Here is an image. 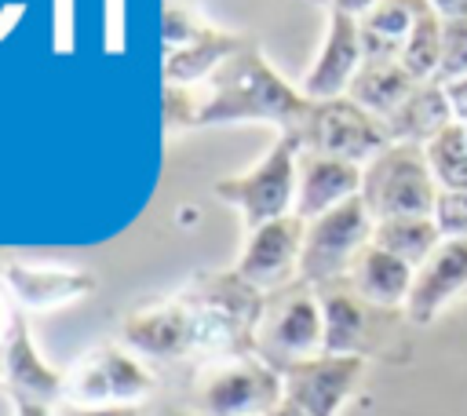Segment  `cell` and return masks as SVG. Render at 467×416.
I'll return each instance as SVG.
<instances>
[{"label":"cell","mask_w":467,"mask_h":416,"mask_svg":"<svg viewBox=\"0 0 467 416\" xmlns=\"http://www.w3.org/2000/svg\"><path fill=\"white\" fill-rule=\"evenodd\" d=\"M317 4H325L336 15H350V18H365L376 7V0H317Z\"/></svg>","instance_id":"33"},{"label":"cell","mask_w":467,"mask_h":416,"mask_svg":"<svg viewBox=\"0 0 467 416\" xmlns=\"http://www.w3.org/2000/svg\"><path fill=\"white\" fill-rule=\"evenodd\" d=\"M15 416H55L51 405L33 401V398H15Z\"/></svg>","instance_id":"35"},{"label":"cell","mask_w":467,"mask_h":416,"mask_svg":"<svg viewBox=\"0 0 467 416\" xmlns=\"http://www.w3.org/2000/svg\"><path fill=\"white\" fill-rule=\"evenodd\" d=\"M445 95H449V106H452L456 124H467V77L445 84Z\"/></svg>","instance_id":"32"},{"label":"cell","mask_w":467,"mask_h":416,"mask_svg":"<svg viewBox=\"0 0 467 416\" xmlns=\"http://www.w3.org/2000/svg\"><path fill=\"white\" fill-rule=\"evenodd\" d=\"M303 234H306V223L299 215H285V219L263 223L259 230L248 234L244 252H241L234 274L244 285H252L255 292H263V296L299 281Z\"/></svg>","instance_id":"9"},{"label":"cell","mask_w":467,"mask_h":416,"mask_svg":"<svg viewBox=\"0 0 467 416\" xmlns=\"http://www.w3.org/2000/svg\"><path fill=\"white\" fill-rule=\"evenodd\" d=\"M296 139H299V150H306V153L350 161L358 168H365L379 150L390 146V135H387L383 120L372 117L368 109H361L347 95L310 102V113L299 124Z\"/></svg>","instance_id":"7"},{"label":"cell","mask_w":467,"mask_h":416,"mask_svg":"<svg viewBox=\"0 0 467 416\" xmlns=\"http://www.w3.org/2000/svg\"><path fill=\"white\" fill-rule=\"evenodd\" d=\"M441 15L427 4L423 11H420V18H416V26H412V33H409V40H405V47H401V66H405V73L416 80V84H423V80H434V73H438V58H441Z\"/></svg>","instance_id":"25"},{"label":"cell","mask_w":467,"mask_h":416,"mask_svg":"<svg viewBox=\"0 0 467 416\" xmlns=\"http://www.w3.org/2000/svg\"><path fill=\"white\" fill-rule=\"evenodd\" d=\"M441 230L431 215H401V219H379L372 226V244L398 255L412 270L431 259V252L441 244Z\"/></svg>","instance_id":"23"},{"label":"cell","mask_w":467,"mask_h":416,"mask_svg":"<svg viewBox=\"0 0 467 416\" xmlns=\"http://www.w3.org/2000/svg\"><path fill=\"white\" fill-rule=\"evenodd\" d=\"M248 44V36L241 33H223V29H204L197 40H190L186 47H175L164 55V84H197L208 80L230 55H237Z\"/></svg>","instance_id":"20"},{"label":"cell","mask_w":467,"mask_h":416,"mask_svg":"<svg viewBox=\"0 0 467 416\" xmlns=\"http://www.w3.org/2000/svg\"><path fill=\"white\" fill-rule=\"evenodd\" d=\"M441 230L445 241L452 237H467V193H449V190H438V201H434V215H431Z\"/></svg>","instance_id":"28"},{"label":"cell","mask_w":467,"mask_h":416,"mask_svg":"<svg viewBox=\"0 0 467 416\" xmlns=\"http://www.w3.org/2000/svg\"><path fill=\"white\" fill-rule=\"evenodd\" d=\"M11 390V398H33V401H62V387H66V376H58L36 350L29 328H26V317L18 314L15 328H11V339H7V354H4V376H0Z\"/></svg>","instance_id":"17"},{"label":"cell","mask_w":467,"mask_h":416,"mask_svg":"<svg viewBox=\"0 0 467 416\" xmlns=\"http://www.w3.org/2000/svg\"><path fill=\"white\" fill-rule=\"evenodd\" d=\"M285 401L281 372L255 354L208 358L197 383V405L204 416H266Z\"/></svg>","instance_id":"5"},{"label":"cell","mask_w":467,"mask_h":416,"mask_svg":"<svg viewBox=\"0 0 467 416\" xmlns=\"http://www.w3.org/2000/svg\"><path fill=\"white\" fill-rule=\"evenodd\" d=\"M438 15H441V22H452V18H467V0H427Z\"/></svg>","instance_id":"34"},{"label":"cell","mask_w":467,"mask_h":416,"mask_svg":"<svg viewBox=\"0 0 467 416\" xmlns=\"http://www.w3.org/2000/svg\"><path fill=\"white\" fill-rule=\"evenodd\" d=\"M463 288H467V237H452V241H441L423 266H416V277L405 299V317L412 325H427Z\"/></svg>","instance_id":"14"},{"label":"cell","mask_w":467,"mask_h":416,"mask_svg":"<svg viewBox=\"0 0 467 416\" xmlns=\"http://www.w3.org/2000/svg\"><path fill=\"white\" fill-rule=\"evenodd\" d=\"M15 321H18V310H15V299L0 277V376H4V354H7V339H11Z\"/></svg>","instance_id":"31"},{"label":"cell","mask_w":467,"mask_h":416,"mask_svg":"<svg viewBox=\"0 0 467 416\" xmlns=\"http://www.w3.org/2000/svg\"><path fill=\"white\" fill-rule=\"evenodd\" d=\"M55 416H146L142 405H69L58 401Z\"/></svg>","instance_id":"30"},{"label":"cell","mask_w":467,"mask_h":416,"mask_svg":"<svg viewBox=\"0 0 467 416\" xmlns=\"http://www.w3.org/2000/svg\"><path fill=\"white\" fill-rule=\"evenodd\" d=\"M358 193H361V168L358 164L299 150L296 208H292V215H299L303 223H310V219H317V215L347 204Z\"/></svg>","instance_id":"15"},{"label":"cell","mask_w":467,"mask_h":416,"mask_svg":"<svg viewBox=\"0 0 467 416\" xmlns=\"http://www.w3.org/2000/svg\"><path fill=\"white\" fill-rule=\"evenodd\" d=\"M449 124H456L452 117V106H449V95L441 84L434 80H423L409 91V99L383 120L390 142H416V146H427L438 131H445Z\"/></svg>","instance_id":"19"},{"label":"cell","mask_w":467,"mask_h":416,"mask_svg":"<svg viewBox=\"0 0 467 416\" xmlns=\"http://www.w3.org/2000/svg\"><path fill=\"white\" fill-rule=\"evenodd\" d=\"M266 416H303V412H299L296 405H288V401H281V405H277L274 412H266Z\"/></svg>","instance_id":"37"},{"label":"cell","mask_w":467,"mask_h":416,"mask_svg":"<svg viewBox=\"0 0 467 416\" xmlns=\"http://www.w3.org/2000/svg\"><path fill=\"white\" fill-rule=\"evenodd\" d=\"M252 354L266 361L274 372H288L292 365L325 354V321H321V299L314 285L292 281L263 296Z\"/></svg>","instance_id":"2"},{"label":"cell","mask_w":467,"mask_h":416,"mask_svg":"<svg viewBox=\"0 0 467 416\" xmlns=\"http://www.w3.org/2000/svg\"><path fill=\"white\" fill-rule=\"evenodd\" d=\"M296 168H299V139L277 135V142L241 175H226L215 182V197L241 212L244 230H259L263 223L285 219L296 208Z\"/></svg>","instance_id":"4"},{"label":"cell","mask_w":467,"mask_h":416,"mask_svg":"<svg viewBox=\"0 0 467 416\" xmlns=\"http://www.w3.org/2000/svg\"><path fill=\"white\" fill-rule=\"evenodd\" d=\"M317 299H321V321H325V354H358V358H365L368 328H372L368 314L376 307H368L347 285V277L332 281V285H321Z\"/></svg>","instance_id":"16"},{"label":"cell","mask_w":467,"mask_h":416,"mask_svg":"<svg viewBox=\"0 0 467 416\" xmlns=\"http://www.w3.org/2000/svg\"><path fill=\"white\" fill-rule=\"evenodd\" d=\"M467 77V18H452L441 26V58H438V73L434 84H452Z\"/></svg>","instance_id":"26"},{"label":"cell","mask_w":467,"mask_h":416,"mask_svg":"<svg viewBox=\"0 0 467 416\" xmlns=\"http://www.w3.org/2000/svg\"><path fill=\"white\" fill-rule=\"evenodd\" d=\"M310 113V99L292 88L266 55L248 40L237 55H230L212 77L208 95L197 106V124H241V120H266L277 124L281 135H296Z\"/></svg>","instance_id":"1"},{"label":"cell","mask_w":467,"mask_h":416,"mask_svg":"<svg viewBox=\"0 0 467 416\" xmlns=\"http://www.w3.org/2000/svg\"><path fill=\"white\" fill-rule=\"evenodd\" d=\"M153 394L150 369L117 343H102L73 361L62 401L69 405H142Z\"/></svg>","instance_id":"8"},{"label":"cell","mask_w":467,"mask_h":416,"mask_svg":"<svg viewBox=\"0 0 467 416\" xmlns=\"http://www.w3.org/2000/svg\"><path fill=\"white\" fill-rule=\"evenodd\" d=\"M124 347L139 358H186L197 354V325L190 299H161L124 317Z\"/></svg>","instance_id":"11"},{"label":"cell","mask_w":467,"mask_h":416,"mask_svg":"<svg viewBox=\"0 0 467 416\" xmlns=\"http://www.w3.org/2000/svg\"><path fill=\"white\" fill-rule=\"evenodd\" d=\"M372 215L361 197H350L347 204L317 215L306 223L303 234V255H299V281L321 288L332 281H343L354 266V259L372 244Z\"/></svg>","instance_id":"6"},{"label":"cell","mask_w":467,"mask_h":416,"mask_svg":"<svg viewBox=\"0 0 467 416\" xmlns=\"http://www.w3.org/2000/svg\"><path fill=\"white\" fill-rule=\"evenodd\" d=\"M423 153H427V168L438 190L467 193V135L460 124H449L445 131H438L423 146Z\"/></svg>","instance_id":"24"},{"label":"cell","mask_w":467,"mask_h":416,"mask_svg":"<svg viewBox=\"0 0 467 416\" xmlns=\"http://www.w3.org/2000/svg\"><path fill=\"white\" fill-rule=\"evenodd\" d=\"M372 215L379 219H401V215H434L438 186L427 168V153L416 142H390L361 168V193H358Z\"/></svg>","instance_id":"3"},{"label":"cell","mask_w":467,"mask_h":416,"mask_svg":"<svg viewBox=\"0 0 467 416\" xmlns=\"http://www.w3.org/2000/svg\"><path fill=\"white\" fill-rule=\"evenodd\" d=\"M0 277L15 303L26 310H51L77 303L95 292V277L80 266H58V263H29V259H0Z\"/></svg>","instance_id":"12"},{"label":"cell","mask_w":467,"mask_h":416,"mask_svg":"<svg viewBox=\"0 0 467 416\" xmlns=\"http://www.w3.org/2000/svg\"><path fill=\"white\" fill-rule=\"evenodd\" d=\"M197 106H201V99H193L182 84H164V124L168 128H193Z\"/></svg>","instance_id":"29"},{"label":"cell","mask_w":467,"mask_h":416,"mask_svg":"<svg viewBox=\"0 0 467 416\" xmlns=\"http://www.w3.org/2000/svg\"><path fill=\"white\" fill-rule=\"evenodd\" d=\"M365 62L361 51V26L350 15H336L328 11V29H325V44L314 58V66L303 77V95L310 102H325V99H343L350 80L358 77Z\"/></svg>","instance_id":"13"},{"label":"cell","mask_w":467,"mask_h":416,"mask_svg":"<svg viewBox=\"0 0 467 416\" xmlns=\"http://www.w3.org/2000/svg\"><path fill=\"white\" fill-rule=\"evenodd\" d=\"M412 277H416V270H412L409 263H401L398 255H390V252L368 244V248L354 259V266H350V274H347V285H350L368 307H376V310H394V307L405 310Z\"/></svg>","instance_id":"18"},{"label":"cell","mask_w":467,"mask_h":416,"mask_svg":"<svg viewBox=\"0 0 467 416\" xmlns=\"http://www.w3.org/2000/svg\"><path fill=\"white\" fill-rule=\"evenodd\" d=\"M412 88H416V80L405 73V66L398 58H365L358 77L347 88V99H354L372 117L387 120L409 99Z\"/></svg>","instance_id":"21"},{"label":"cell","mask_w":467,"mask_h":416,"mask_svg":"<svg viewBox=\"0 0 467 416\" xmlns=\"http://www.w3.org/2000/svg\"><path fill=\"white\" fill-rule=\"evenodd\" d=\"M146 416H204L201 409H157V412H146Z\"/></svg>","instance_id":"36"},{"label":"cell","mask_w":467,"mask_h":416,"mask_svg":"<svg viewBox=\"0 0 467 416\" xmlns=\"http://www.w3.org/2000/svg\"><path fill=\"white\" fill-rule=\"evenodd\" d=\"M204 29H208V26L197 22L193 11H186L179 0H175V4L168 0V4H164V29H161V36H164V55L175 51V47H186V44L197 40Z\"/></svg>","instance_id":"27"},{"label":"cell","mask_w":467,"mask_h":416,"mask_svg":"<svg viewBox=\"0 0 467 416\" xmlns=\"http://www.w3.org/2000/svg\"><path fill=\"white\" fill-rule=\"evenodd\" d=\"M427 0H376V7L358 18L365 58H401V47Z\"/></svg>","instance_id":"22"},{"label":"cell","mask_w":467,"mask_h":416,"mask_svg":"<svg viewBox=\"0 0 467 416\" xmlns=\"http://www.w3.org/2000/svg\"><path fill=\"white\" fill-rule=\"evenodd\" d=\"M361 372L365 358L358 354H317L281 372L285 401L296 405L303 416H336L343 401L354 394Z\"/></svg>","instance_id":"10"}]
</instances>
